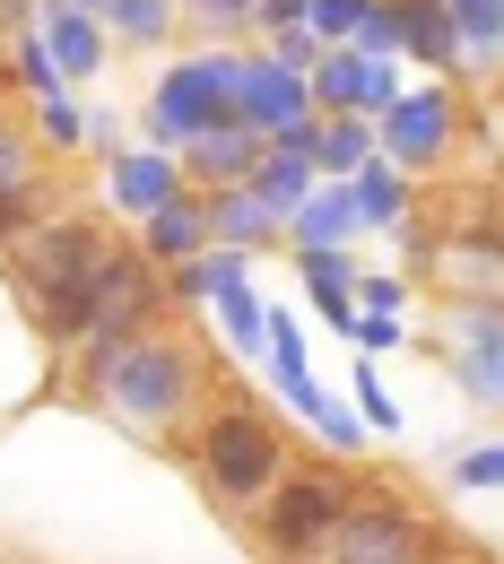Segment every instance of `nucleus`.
Returning a JSON list of instances; mask_svg holds the SVG:
<instances>
[{"label":"nucleus","mask_w":504,"mask_h":564,"mask_svg":"<svg viewBox=\"0 0 504 564\" xmlns=\"http://www.w3.org/2000/svg\"><path fill=\"white\" fill-rule=\"evenodd\" d=\"M235 373V356L217 348L201 322H174V330H148L122 348H71V391L96 409L105 425L140 434L157 452L183 443V425L210 409V391Z\"/></svg>","instance_id":"obj_1"},{"label":"nucleus","mask_w":504,"mask_h":564,"mask_svg":"<svg viewBox=\"0 0 504 564\" xmlns=\"http://www.w3.org/2000/svg\"><path fill=\"white\" fill-rule=\"evenodd\" d=\"M296 434L270 400H253L244 382H217L210 409L183 425V443H174V460L192 469V487L210 495L226 521H244L253 503H270V487L296 469Z\"/></svg>","instance_id":"obj_2"},{"label":"nucleus","mask_w":504,"mask_h":564,"mask_svg":"<svg viewBox=\"0 0 504 564\" xmlns=\"http://www.w3.org/2000/svg\"><path fill=\"white\" fill-rule=\"evenodd\" d=\"M114 243H122V235H114L105 209H53L18 252H0V270L18 286L26 322L44 330V348L71 356L78 339H87V286H96V270H105Z\"/></svg>","instance_id":"obj_3"},{"label":"nucleus","mask_w":504,"mask_h":564,"mask_svg":"<svg viewBox=\"0 0 504 564\" xmlns=\"http://www.w3.org/2000/svg\"><path fill=\"white\" fill-rule=\"evenodd\" d=\"M365 495L374 487H365L348 460H322V452L304 460V452H296V469L270 487V503L244 512V539H253L261 564H322V547L340 539V521L357 512Z\"/></svg>","instance_id":"obj_4"},{"label":"nucleus","mask_w":504,"mask_h":564,"mask_svg":"<svg viewBox=\"0 0 504 564\" xmlns=\"http://www.w3.org/2000/svg\"><path fill=\"white\" fill-rule=\"evenodd\" d=\"M235 70H244V44H192V53H174L140 105V140L183 156L201 131L235 122Z\"/></svg>","instance_id":"obj_5"},{"label":"nucleus","mask_w":504,"mask_h":564,"mask_svg":"<svg viewBox=\"0 0 504 564\" xmlns=\"http://www.w3.org/2000/svg\"><path fill=\"white\" fill-rule=\"evenodd\" d=\"M461 131H470V105H461V78H409V96L374 122V148L392 174L427 183L461 156Z\"/></svg>","instance_id":"obj_6"},{"label":"nucleus","mask_w":504,"mask_h":564,"mask_svg":"<svg viewBox=\"0 0 504 564\" xmlns=\"http://www.w3.org/2000/svg\"><path fill=\"white\" fill-rule=\"evenodd\" d=\"M174 322H183V304H174L165 270H148V261H140V243L122 235V243L105 252L96 286H87V339H78V348H122V339L174 330Z\"/></svg>","instance_id":"obj_7"},{"label":"nucleus","mask_w":504,"mask_h":564,"mask_svg":"<svg viewBox=\"0 0 504 564\" xmlns=\"http://www.w3.org/2000/svg\"><path fill=\"white\" fill-rule=\"evenodd\" d=\"M443 547V530H435L418 503H400V495H365L357 512L340 521V539L322 547V564H427Z\"/></svg>","instance_id":"obj_8"},{"label":"nucleus","mask_w":504,"mask_h":564,"mask_svg":"<svg viewBox=\"0 0 504 564\" xmlns=\"http://www.w3.org/2000/svg\"><path fill=\"white\" fill-rule=\"evenodd\" d=\"M443 373L461 400L504 417V304L479 295H443Z\"/></svg>","instance_id":"obj_9"},{"label":"nucleus","mask_w":504,"mask_h":564,"mask_svg":"<svg viewBox=\"0 0 504 564\" xmlns=\"http://www.w3.org/2000/svg\"><path fill=\"white\" fill-rule=\"evenodd\" d=\"M235 122L261 131V140H296V131H313L322 113H313L304 70H279L261 44H244V70H235Z\"/></svg>","instance_id":"obj_10"},{"label":"nucleus","mask_w":504,"mask_h":564,"mask_svg":"<svg viewBox=\"0 0 504 564\" xmlns=\"http://www.w3.org/2000/svg\"><path fill=\"white\" fill-rule=\"evenodd\" d=\"M304 87H313V113H357V122H383V113L409 96V70H400V62H365V53H348V44H331V53L304 70Z\"/></svg>","instance_id":"obj_11"},{"label":"nucleus","mask_w":504,"mask_h":564,"mask_svg":"<svg viewBox=\"0 0 504 564\" xmlns=\"http://www.w3.org/2000/svg\"><path fill=\"white\" fill-rule=\"evenodd\" d=\"M96 174H105V217H122V226H140L174 192H192L183 183V156L174 148H148V140H122L114 156H96Z\"/></svg>","instance_id":"obj_12"},{"label":"nucleus","mask_w":504,"mask_h":564,"mask_svg":"<svg viewBox=\"0 0 504 564\" xmlns=\"http://www.w3.org/2000/svg\"><path fill=\"white\" fill-rule=\"evenodd\" d=\"M261 382L279 391V417H288L296 434H313V417L331 409V391H322V373H313V356H304L296 304H270V330H261Z\"/></svg>","instance_id":"obj_13"},{"label":"nucleus","mask_w":504,"mask_h":564,"mask_svg":"<svg viewBox=\"0 0 504 564\" xmlns=\"http://www.w3.org/2000/svg\"><path fill=\"white\" fill-rule=\"evenodd\" d=\"M35 44L53 53V70H62V87H96L105 78V62H114V35H105V18L96 9H78V0H44L35 9Z\"/></svg>","instance_id":"obj_14"},{"label":"nucleus","mask_w":504,"mask_h":564,"mask_svg":"<svg viewBox=\"0 0 504 564\" xmlns=\"http://www.w3.org/2000/svg\"><path fill=\"white\" fill-rule=\"evenodd\" d=\"M131 243H140L148 270H165V279H174L183 261H201V252H210V192H174L157 217L131 226Z\"/></svg>","instance_id":"obj_15"},{"label":"nucleus","mask_w":504,"mask_h":564,"mask_svg":"<svg viewBox=\"0 0 504 564\" xmlns=\"http://www.w3.org/2000/svg\"><path fill=\"white\" fill-rule=\"evenodd\" d=\"M400 18V62L418 78H461V35H452V9L443 0H383Z\"/></svg>","instance_id":"obj_16"},{"label":"nucleus","mask_w":504,"mask_h":564,"mask_svg":"<svg viewBox=\"0 0 504 564\" xmlns=\"http://www.w3.org/2000/svg\"><path fill=\"white\" fill-rule=\"evenodd\" d=\"M261 131H244V122H217L201 140L183 148V183L192 192H235V183H253V165H261Z\"/></svg>","instance_id":"obj_17"},{"label":"nucleus","mask_w":504,"mask_h":564,"mask_svg":"<svg viewBox=\"0 0 504 564\" xmlns=\"http://www.w3.org/2000/svg\"><path fill=\"white\" fill-rule=\"evenodd\" d=\"M313 131H322V122H313ZM313 131L270 140V148H261V165H253V200L279 217V226H288V217L313 200V183H322V174H313Z\"/></svg>","instance_id":"obj_18"},{"label":"nucleus","mask_w":504,"mask_h":564,"mask_svg":"<svg viewBox=\"0 0 504 564\" xmlns=\"http://www.w3.org/2000/svg\"><path fill=\"white\" fill-rule=\"evenodd\" d=\"M357 183H313V200L288 217V252H357Z\"/></svg>","instance_id":"obj_19"},{"label":"nucleus","mask_w":504,"mask_h":564,"mask_svg":"<svg viewBox=\"0 0 504 564\" xmlns=\"http://www.w3.org/2000/svg\"><path fill=\"white\" fill-rule=\"evenodd\" d=\"M210 243L261 261V252H288V226L253 200V183H235V192H210Z\"/></svg>","instance_id":"obj_20"},{"label":"nucleus","mask_w":504,"mask_h":564,"mask_svg":"<svg viewBox=\"0 0 504 564\" xmlns=\"http://www.w3.org/2000/svg\"><path fill=\"white\" fill-rule=\"evenodd\" d=\"M201 330H210L217 348L235 356V365H261V330H270V295L244 279V286H226L210 313H201Z\"/></svg>","instance_id":"obj_21"},{"label":"nucleus","mask_w":504,"mask_h":564,"mask_svg":"<svg viewBox=\"0 0 504 564\" xmlns=\"http://www.w3.org/2000/svg\"><path fill=\"white\" fill-rule=\"evenodd\" d=\"M96 18L114 35V53H165L174 26H183V0H105Z\"/></svg>","instance_id":"obj_22"},{"label":"nucleus","mask_w":504,"mask_h":564,"mask_svg":"<svg viewBox=\"0 0 504 564\" xmlns=\"http://www.w3.org/2000/svg\"><path fill=\"white\" fill-rule=\"evenodd\" d=\"M35 183H53V156L35 148V131H26V105H0V209L26 200Z\"/></svg>","instance_id":"obj_23"},{"label":"nucleus","mask_w":504,"mask_h":564,"mask_svg":"<svg viewBox=\"0 0 504 564\" xmlns=\"http://www.w3.org/2000/svg\"><path fill=\"white\" fill-rule=\"evenodd\" d=\"M374 156H383V148H374V122H357V113H322V131H313V174H322V183H357Z\"/></svg>","instance_id":"obj_24"},{"label":"nucleus","mask_w":504,"mask_h":564,"mask_svg":"<svg viewBox=\"0 0 504 564\" xmlns=\"http://www.w3.org/2000/svg\"><path fill=\"white\" fill-rule=\"evenodd\" d=\"M409 209H418V183L409 174H392L383 156L357 174V217H365V235H400L409 226Z\"/></svg>","instance_id":"obj_25"},{"label":"nucleus","mask_w":504,"mask_h":564,"mask_svg":"<svg viewBox=\"0 0 504 564\" xmlns=\"http://www.w3.org/2000/svg\"><path fill=\"white\" fill-rule=\"evenodd\" d=\"M0 62H9V87H18V105H26V113H35V105H53V96H71L62 70H53V53L35 44V26H26V35H9V53H0Z\"/></svg>","instance_id":"obj_26"},{"label":"nucleus","mask_w":504,"mask_h":564,"mask_svg":"<svg viewBox=\"0 0 504 564\" xmlns=\"http://www.w3.org/2000/svg\"><path fill=\"white\" fill-rule=\"evenodd\" d=\"M26 131H35V148L62 165V156H87V105L78 96H53V105H35L26 113Z\"/></svg>","instance_id":"obj_27"},{"label":"nucleus","mask_w":504,"mask_h":564,"mask_svg":"<svg viewBox=\"0 0 504 564\" xmlns=\"http://www.w3.org/2000/svg\"><path fill=\"white\" fill-rule=\"evenodd\" d=\"M348 409L365 417V434H400V400H392V382H383V365H374V356L348 365Z\"/></svg>","instance_id":"obj_28"},{"label":"nucleus","mask_w":504,"mask_h":564,"mask_svg":"<svg viewBox=\"0 0 504 564\" xmlns=\"http://www.w3.org/2000/svg\"><path fill=\"white\" fill-rule=\"evenodd\" d=\"M288 270L304 295H357V279H365L357 252H288Z\"/></svg>","instance_id":"obj_29"},{"label":"nucleus","mask_w":504,"mask_h":564,"mask_svg":"<svg viewBox=\"0 0 504 564\" xmlns=\"http://www.w3.org/2000/svg\"><path fill=\"white\" fill-rule=\"evenodd\" d=\"M443 469H452V487H461V495H504V434H479V443H461Z\"/></svg>","instance_id":"obj_30"},{"label":"nucleus","mask_w":504,"mask_h":564,"mask_svg":"<svg viewBox=\"0 0 504 564\" xmlns=\"http://www.w3.org/2000/svg\"><path fill=\"white\" fill-rule=\"evenodd\" d=\"M313 443H322V460H348V469L374 452V434H365V417L348 409V400H331V409L313 417Z\"/></svg>","instance_id":"obj_31"},{"label":"nucleus","mask_w":504,"mask_h":564,"mask_svg":"<svg viewBox=\"0 0 504 564\" xmlns=\"http://www.w3.org/2000/svg\"><path fill=\"white\" fill-rule=\"evenodd\" d=\"M253 9L261 0H183V18L201 26V44H244L253 35Z\"/></svg>","instance_id":"obj_32"},{"label":"nucleus","mask_w":504,"mask_h":564,"mask_svg":"<svg viewBox=\"0 0 504 564\" xmlns=\"http://www.w3.org/2000/svg\"><path fill=\"white\" fill-rule=\"evenodd\" d=\"M409 304H418L409 270H365V279H357V313H383V322H409Z\"/></svg>","instance_id":"obj_33"},{"label":"nucleus","mask_w":504,"mask_h":564,"mask_svg":"<svg viewBox=\"0 0 504 564\" xmlns=\"http://www.w3.org/2000/svg\"><path fill=\"white\" fill-rule=\"evenodd\" d=\"M365 18H374V0H313V9H304V26H313L322 53H331V44H357Z\"/></svg>","instance_id":"obj_34"},{"label":"nucleus","mask_w":504,"mask_h":564,"mask_svg":"<svg viewBox=\"0 0 504 564\" xmlns=\"http://www.w3.org/2000/svg\"><path fill=\"white\" fill-rule=\"evenodd\" d=\"M348 53H365V62H400V18H392L383 0H374V18L357 26V44H348Z\"/></svg>","instance_id":"obj_35"},{"label":"nucleus","mask_w":504,"mask_h":564,"mask_svg":"<svg viewBox=\"0 0 504 564\" xmlns=\"http://www.w3.org/2000/svg\"><path fill=\"white\" fill-rule=\"evenodd\" d=\"M261 53H270L279 70H313V62H322V44H313V26H288V35H261Z\"/></svg>","instance_id":"obj_36"},{"label":"nucleus","mask_w":504,"mask_h":564,"mask_svg":"<svg viewBox=\"0 0 504 564\" xmlns=\"http://www.w3.org/2000/svg\"><path fill=\"white\" fill-rule=\"evenodd\" d=\"M348 348H365V356H392V348H409V322H383V313H357V339Z\"/></svg>","instance_id":"obj_37"},{"label":"nucleus","mask_w":504,"mask_h":564,"mask_svg":"<svg viewBox=\"0 0 504 564\" xmlns=\"http://www.w3.org/2000/svg\"><path fill=\"white\" fill-rule=\"evenodd\" d=\"M304 9H313V0H261V9H253V44H261V35H288V26H304Z\"/></svg>","instance_id":"obj_38"},{"label":"nucleus","mask_w":504,"mask_h":564,"mask_svg":"<svg viewBox=\"0 0 504 564\" xmlns=\"http://www.w3.org/2000/svg\"><path fill=\"white\" fill-rule=\"evenodd\" d=\"M313 322L340 330V339H357V295H313Z\"/></svg>","instance_id":"obj_39"},{"label":"nucleus","mask_w":504,"mask_h":564,"mask_svg":"<svg viewBox=\"0 0 504 564\" xmlns=\"http://www.w3.org/2000/svg\"><path fill=\"white\" fill-rule=\"evenodd\" d=\"M35 9H44V0H0V44H9V35H26V26H35Z\"/></svg>","instance_id":"obj_40"},{"label":"nucleus","mask_w":504,"mask_h":564,"mask_svg":"<svg viewBox=\"0 0 504 564\" xmlns=\"http://www.w3.org/2000/svg\"><path fill=\"white\" fill-rule=\"evenodd\" d=\"M427 564H479V556H461V547H435V556Z\"/></svg>","instance_id":"obj_41"},{"label":"nucleus","mask_w":504,"mask_h":564,"mask_svg":"<svg viewBox=\"0 0 504 564\" xmlns=\"http://www.w3.org/2000/svg\"><path fill=\"white\" fill-rule=\"evenodd\" d=\"M0 105H18V87H9V62H0Z\"/></svg>","instance_id":"obj_42"},{"label":"nucleus","mask_w":504,"mask_h":564,"mask_svg":"<svg viewBox=\"0 0 504 564\" xmlns=\"http://www.w3.org/2000/svg\"><path fill=\"white\" fill-rule=\"evenodd\" d=\"M78 9H105V0H78Z\"/></svg>","instance_id":"obj_43"},{"label":"nucleus","mask_w":504,"mask_h":564,"mask_svg":"<svg viewBox=\"0 0 504 564\" xmlns=\"http://www.w3.org/2000/svg\"><path fill=\"white\" fill-rule=\"evenodd\" d=\"M0 53H9V44H0Z\"/></svg>","instance_id":"obj_44"}]
</instances>
